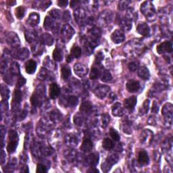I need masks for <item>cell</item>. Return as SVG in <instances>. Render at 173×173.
Wrapping results in <instances>:
<instances>
[{
	"instance_id": "cell-3",
	"label": "cell",
	"mask_w": 173,
	"mask_h": 173,
	"mask_svg": "<svg viewBox=\"0 0 173 173\" xmlns=\"http://www.w3.org/2000/svg\"><path fill=\"white\" fill-rule=\"evenodd\" d=\"M126 88L130 93H135L137 92L140 88V84L138 81L135 80H130L126 85Z\"/></svg>"
},
{
	"instance_id": "cell-19",
	"label": "cell",
	"mask_w": 173,
	"mask_h": 173,
	"mask_svg": "<svg viewBox=\"0 0 173 173\" xmlns=\"http://www.w3.org/2000/svg\"><path fill=\"white\" fill-rule=\"evenodd\" d=\"M72 57H75V58H79L81 55V49L79 47L77 46H74L71 49V54Z\"/></svg>"
},
{
	"instance_id": "cell-16",
	"label": "cell",
	"mask_w": 173,
	"mask_h": 173,
	"mask_svg": "<svg viewBox=\"0 0 173 173\" xmlns=\"http://www.w3.org/2000/svg\"><path fill=\"white\" fill-rule=\"evenodd\" d=\"M25 7L22 6H19L15 10V14H16V18L18 19H22L25 16Z\"/></svg>"
},
{
	"instance_id": "cell-18",
	"label": "cell",
	"mask_w": 173,
	"mask_h": 173,
	"mask_svg": "<svg viewBox=\"0 0 173 173\" xmlns=\"http://www.w3.org/2000/svg\"><path fill=\"white\" fill-rule=\"evenodd\" d=\"M100 76V70L97 68H95V67L92 68V70H91L90 74H89V77H90V79L92 80L97 79L99 78Z\"/></svg>"
},
{
	"instance_id": "cell-27",
	"label": "cell",
	"mask_w": 173,
	"mask_h": 173,
	"mask_svg": "<svg viewBox=\"0 0 173 173\" xmlns=\"http://www.w3.org/2000/svg\"><path fill=\"white\" fill-rule=\"evenodd\" d=\"M137 65L135 62H131L130 63L129 65V68L131 71H135V70L137 69Z\"/></svg>"
},
{
	"instance_id": "cell-20",
	"label": "cell",
	"mask_w": 173,
	"mask_h": 173,
	"mask_svg": "<svg viewBox=\"0 0 173 173\" xmlns=\"http://www.w3.org/2000/svg\"><path fill=\"white\" fill-rule=\"evenodd\" d=\"M110 135L112 139L114 141H118L120 140V135H119L118 132H117L115 129H110Z\"/></svg>"
},
{
	"instance_id": "cell-14",
	"label": "cell",
	"mask_w": 173,
	"mask_h": 173,
	"mask_svg": "<svg viewBox=\"0 0 173 173\" xmlns=\"http://www.w3.org/2000/svg\"><path fill=\"white\" fill-rule=\"evenodd\" d=\"M70 74H71V71H70L69 67L66 66H62V69H61V77L63 79L65 80L68 79L70 76Z\"/></svg>"
},
{
	"instance_id": "cell-22",
	"label": "cell",
	"mask_w": 173,
	"mask_h": 173,
	"mask_svg": "<svg viewBox=\"0 0 173 173\" xmlns=\"http://www.w3.org/2000/svg\"><path fill=\"white\" fill-rule=\"evenodd\" d=\"M112 79L111 74L110 73L108 70H104L103 74H102V80L105 82H108Z\"/></svg>"
},
{
	"instance_id": "cell-9",
	"label": "cell",
	"mask_w": 173,
	"mask_h": 173,
	"mask_svg": "<svg viewBox=\"0 0 173 173\" xmlns=\"http://www.w3.org/2000/svg\"><path fill=\"white\" fill-rule=\"evenodd\" d=\"M138 162L141 165H147L149 162V156L145 150H141L138 154Z\"/></svg>"
},
{
	"instance_id": "cell-10",
	"label": "cell",
	"mask_w": 173,
	"mask_h": 173,
	"mask_svg": "<svg viewBox=\"0 0 173 173\" xmlns=\"http://www.w3.org/2000/svg\"><path fill=\"white\" fill-rule=\"evenodd\" d=\"M137 31L139 34H140L143 36H148L150 33V29H149L148 26L146 23H141L139 24L138 27L137 28Z\"/></svg>"
},
{
	"instance_id": "cell-1",
	"label": "cell",
	"mask_w": 173,
	"mask_h": 173,
	"mask_svg": "<svg viewBox=\"0 0 173 173\" xmlns=\"http://www.w3.org/2000/svg\"><path fill=\"white\" fill-rule=\"evenodd\" d=\"M18 143V137L16 131L11 130L9 132V141L7 146V151L8 153H14L16 150Z\"/></svg>"
},
{
	"instance_id": "cell-17",
	"label": "cell",
	"mask_w": 173,
	"mask_h": 173,
	"mask_svg": "<svg viewBox=\"0 0 173 173\" xmlns=\"http://www.w3.org/2000/svg\"><path fill=\"white\" fill-rule=\"evenodd\" d=\"M53 59L57 62H59V61L62 60V54L61 50L59 49L58 48H55L53 51Z\"/></svg>"
},
{
	"instance_id": "cell-26",
	"label": "cell",
	"mask_w": 173,
	"mask_h": 173,
	"mask_svg": "<svg viewBox=\"0 0 173 173\" xmlns=\"http://www.w3.org/2000/svg\"><path fill=\"white\" fill-rule=\"evenodd\" d=\"M36 172H39V173L46 172H47V168H46L45 166H44V165L41 164H37V166Z\"/></svg>"
},
{
	"instance_id": "cell-21",
	"label": "cell",
	"mask_w": 173,
	"mask_h": 173,
	"mask_svg": "<svg viewBox=\"0 0 173 173\" xmlns=\"http://www.w3.org/2000/svg\"><path fill=\"white\" fill-rule=\"evenodd\" d=\"M22 92H20V90H15L14 94V101L15 102H16V103H18V102H20L22 100Z\"/></svg>"
},
{
	"instance_id": "cell-8",
	"label": "cell",
	"mask_w": 173,
	"mask_h": 173,
	"mask_svg": "<svg viewBox=\"0 0 173 173\" xmlns=\"http://www.w3.org/2000/svg\"><path fill=\"white\" fill-rule=\"evenodd\" d=\"M37 68V63L35 61L31 59L29 60L25 64V70L26 72L29 74H32L34 73Z\"/></svg>"
},
{
	"instance_id": "cell-11",
	"label": "cell",
	"mask_w": 173,
	"mask_h": 173,
	"mask_svg": "<svg viewBox=\"0 0 173 173\" xmlns=\"http://www.w3.org/2000/svg\"><path fill=\"white\" fill-rule=\"evenodd\" d=\"M138 75L139 77L144 80H148L150 77V72H149L148 69L144 66L141 67L139 68L138 70Z\"/></svg>"
},
{
	"instance_id": "cell-12",
	"label": "cell",
	"mask_w": 173,
	"mask_h": 173,
	"mask_svg": "<svg viewBox=\"0 0 173 173\" xmlns=\"http://www.w3.org/2000/svg\"><path fill=\"white\" fill-rule=\"evenodd\" d=\"M114 142L110 138H105L102 142V147L106 150H111L114 148Z\"/></svg>"
},
{
	"instance_id": "cell-29",
	"label": "cell",
	"mask_w": 173,
	"mask_h": 173,
	"mask_svg": "<svg viewBox=\"0 0 173 173\" xmlns=\"http://www.w3.org/2000/svg\"><path fill=\"white\" fill-rule=\"evenodd\" d=\"M68 3V1H57V5L60 7H64L66 6Z\"/></svg>"
},
{
	"instance_id": "cell-13",
	"label": "cell",
	"mask_w": 173,
	"mask_h": 173,
	"mask_svg": "<svg viewBox=\"0 0 173 173\" xmlns=\"http://www.w3.org/2000/svg\"><path fill=\"white\" fill-rule=\"evenodd\" d=\"M89 163L92 166H96L98 164V161H99V157H98V154H92L89 156L88 158Z\"/></svg>"
},
{
	"instance_id": "cell-2",
	"label": "cell",
	"mask_w": 173,
	"mask_h": 173,
	"mask_svg": "<svg viewBox=\"0 0 173 173\" xmlns=\"http://www.w3.org/2000/svg\"><path fill=\"white\" fill-rule=\"evenodd\" d=\"M156 50L159 54H163L164 53H171L172 51V43L168 41H164L156 47Z\"/></svg>"
},
{
	"instance_id": "cell-5",
	"label": "cell",
	"mask_w": 173,
	"mask_h": 173,
	"mask_svg": "<svg viewBox=\"0 0 173 173\" xmlns=\"http://www.w3.org/2000/svg\"><path fill=\"white\" fill-rule=\"evenodd\" d=\"M60 94V89L56 83H52L49 87V96L52 100L56 99Z\"/></svg>"
},
{
	"instance_id": "cell-23",
	"label": "cell",
	"mask_w": 173,
	"mask_h": 173,
	"mask_svg": "<svg viewBox=\"0 0 173 173\" xmlns=\"http://www.w3.org/2000/svg\"><path fill=\"white\" fill-rule=\"evenodd\" d=\"M92 108V105L88 102H83L81 106V110L83 112H88Z\"/></svg>"
},
{
	"instance_id": "cell-6",
	"label": "cell",
	"mask_w": 173,
	"mask_h": 173,
	"mask_svg": "<svg viewBox=\"0 0 173 173\" xmlns=\"http://www.w3.org/2000/svg\"><path fill=\"white\" fill-rule=\"evenodd\" d=\"M111 39L115 43L118 44L120 42L123 41L124 39V35L122 32H120L119 30H116L111 35Z\"/></svg>"
},
{
	"instance_id": "cell-28",
	"label": "cell",
	"mask_w": 173,
	"mask_h": 173,
	"mask_svg": "<svg viewBox=\"0 0 173 173\" xmlns=\"http://www.w3.org/2000/svg\"><path fill=\"white\" fill-rule=\"evenodd\" d=\"M25 82H26V80L25 79H24V78L20 77V79H19V80H18V83H17V86L18 87L22 86V85L25 84Z\"/></svg>"
},
{
	"instance_id": "cell-25",
	"label": "cell",
	"mask_w": 173,
	"mask_h": 173,
	"mask_svg": "<svg viewBox=\"0 0 173 173\" xmlns=\"http://www.w3.org/2000/svg\"><path fill=\"white\" fill-rule=\"evenodd\" d=\"M31 104L34 106H37L39 105V98H37V96L35 94H33L31 98Z\"/></svg>"
},
{
	"instance_id": "cell-30",
	"label": "cell",
	"mask_w": 173,
	"mask_h": 173,
	"mask_svg": "<svg viewBox=\"0 0 173 173\" xmlns=\"http://www.w3.org/2000/svg\"><path fill=\"white\" fill-rule=\"evenodd\" d=\"M88 172H99V170H97V169H96L95 168H92L90 169V170H89L88 171H87Z\"/></svg>"
},
{
	"instance_id": "cell-24",
	"label": "cell",
	"mask_w": 173,
	"mask_h": 173,
	"mask_svg": "<svg viewBox=\"0 0 173 173\" xmlns=\"http://www.w3.org/2000/svg\"><path fill=\"white\" fill-rule=\"evenodd\" d=\"M68 102L70 106H74L77 105L78 103V99H77V97H75V96H70L69 98H68Z\"/></svg>"
},
{
	"instance_id": "cell-7",
	"label": "cell",
	"mask_w": 173,
	"mask_h": 173,
	"mask_svg": "<svg viewBox=\"0 0 173 173\" xmlns=\"http://www.w3.org/2000/svg\"><path fill=\"white\" fill-rule=\"evenodd\" d=\"M93 149V142L90 139L85 138L83 140L81 146V150L83 152H89Z\"/></svg>"
},
{
	"instance_id": "cell-15",
	"label": "cell",
	"mask_w": 173,
	"mask_h": 173,
	"mask_svg": "<svg viewBox=\"0 0 173 173\" xmlns=\"http://www.w3.org/2000/svg\"><path fill=\"white\" fill-rule=\"evenodd\" d=\"M112 113L113 115L116 116H122V109L120 107V104L118 103L115 104L112 107Z\"/></svg>"
},
{
	"instance_id": "cell-31",
	"label": "cell",
	"mask_w": 173,
	"mask_h": 173,
	"mask_svg": "<svg viewBox=\"0 0 173 173\" xmlns=\"http://www.w3.org/2000/svg\"><path fill=\"white\" fill-rule=\"evenodd\" d=\"M71 60H72V55H68V57H67V62H71Z\"/></svg>"
},
{
	"instance_id": "cell-4",
	"label": "cell",
	"mask_w": 173,
	"mask_h": 173,
	"mask_svg": "<svg viewBox=\"0 0 173 173\" xmlns=\"http://www.w3.org/2000/svg\"><path fill=\"white\" fill-rule=\"evenodd\" d=\"M137 104V98L135 96L130 97L124 100V106L125 108L132 111Z\"/></svg>"
}]
</instances>
